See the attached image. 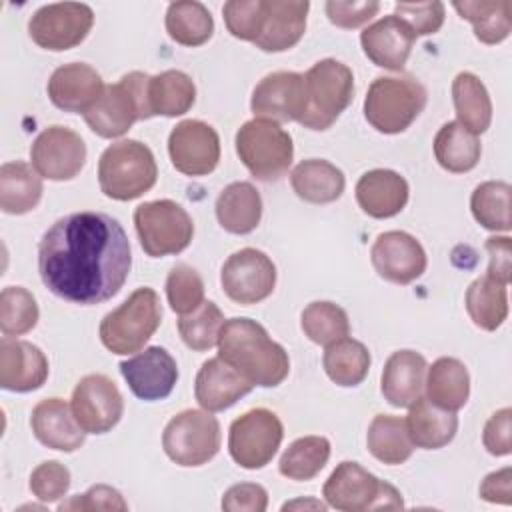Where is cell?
<instances>
[{"label":"cell","mask_w":512,"mask_h":512,"mask_svg":"<svg viewBox=\"0 0 512 512\" xmlns=\"http://www.w3.org/2000/svg\"><path fill=\"white\" fill-rule=\"evenodd\" d=\"M132 252L122 224L104 212H72L56 220L38 244V272L58 298L92 306L124 286Z\"/></svg>","instance_id":"cell-1"},{"label":"cell","mask_w":512,"mask_h":512,"mask_svg":"<svg viewBox=\"0 0 512 512\" xmlns=\"http://www.w3.org/2000/svg\"><path fill=\"white\" fill-rule=\"evenodd\" d=\"M218 356L254 386H278L290 370L288 352L250 318H230L218 336Z\"/></svg>","instance_id":"cell-2"},{"label":"cell","mask_w":512,"mask_h":512,"mask_svg":"<svg viewBox=\"0 0 512 512\" xmlns=\"http://www.w3.org/2000/svg\"><path fill=\"white\" fill-rule=\"evenodd\" d=\"M150 76L146 72H130L116 84L104 86L100 98L82 114L92 132L102 138H118L126 134L136 120L152 118L148 104Z\"/></svg>","instance_id":"cell-3"},{"label":"cell","mask_w":512,"mask_h":512,"mask_svg":"<svg viewBox=\"0 0 512 512\" xmlns=\"http://www.w3.org/2000/svg\"><path fill=\"white\" fill-rule=\"evenodd\" d=\"M158 168L152 150L138 140L110 144L98 162L100 190L120 202L134 200L156 184Z\"/></svg>","instance_id":"cell-4"},{"label":"cell","mask_w":512,"mask_h":512,"mask_svg":"<svg viewBox=\"0 0 512 512\" xmlns=\"http://www.w3.org/2000/svg\"><path fill=\"white\" fill-rule=\"evenodd\" d=\"M160 320L162 306L158 294L142 286L102 318L98 334L112 354H134L152 338Z\"/></svg>","instance_id":"cell-5"},{"label":"cell","mask_w":512,"mask_h":512,"mask_svg":"<svg viewBox=\"0 0 512 512\" xmlns=\"http://www.w3.org/2000/svg\"><path fill=\"white\" fill-rule=\"evenodd\" d=\"M306 108L298 120L310 130H328L354 98L352 70L334 58L316 62L304 74Z\"/></svg>","instance_id":"cell-6"},{"label":"cell","mask_w":512,"mask_h":512,"mask_svg":"<svg viewBox=\"0 0 512 512\" xmlns=\"http://www.w3.org/2000/svg\"><path fill=\"white\" fill-rule=\"evenodd\" d=\"M426 88L412 76H378L364 98V118L382 134L404 132L424 110Z\"/></svg>","instance_id":"cell-7"},{"label":"cell","mask_w":512,"mask_h":512,"mask_svg":"<svg viewBox=\"0 0 512 512\" xmlns=\"http://www.w3.org/2000/svg\"><path fill=\"white\" fill-rule=\"evenodd\" d=\"M234 144L242 164L262 182L282 178L294 158L292 136L278 122L264 118L244 122L236 132Z\"/></svg>","instance_id":"cell-8"},{"label":"cell","mask_w":512,"mask_h":512,"mask_svg":"<svg viewBox=\"0 0 512 512\" xmlns=\"http://www.w3.org/2000/svg\"><path fill=\"white\" fill-rule=\"evenodd\" d=\"M322 496L328 506L342 512L362 510H398L404 508L402 494L388 482H382L358 462H340L324 482Z\"/></svg>","instance_id":"cell-9"},{"label":"cell","mask_w":512,"mask_h":512,"mask_svg":"<svg viewBox=\"0 0 512 512\" xmlns=\"http://www.w3.org/2000/svg\"><path fill=\"white\" fill-rule=\"evenodd\" d=\"M134 226L142 250L152 258L182 252L194 234L192 218L174 200L140 204L134 210Z\"/></svg>","instance_id":"cell-10"},{"label":"cell","mask_w":512,"mask_h":512,"mask_svg":"<svg viewBox=\"0 0 512 512\" xmlns=\"http://www.w3.org/2000/svg\"><path fill=\"white\" fill-rule=\"evenodd\" d=\"M162 448L178 466H202L220 450V424L208 410H182L166 424Z\"/></svg>","instance_id":"cell-11"},{"label":"cell","mask_w":512,"mask_h":512,"mask_svg":"<svg viewBox=\"0 0 512 512\" xmlns=\"http://www.w3.org/2000/svg\"><path fill=\"white\" fill-rule=\"evenodd\" d=\"M284 428L280 418L266 408H254L230 424L228 450L232 460L246 468H264L280 448Z\"/></svg>","instance_id":"cell-12"},{"label":"cell","mask_w":512,"mask_h":512,"mask_svg":"<svg viewBox=\"0 0 512 512\" xmlns=\"http://www.w3.org/2000/svg\"><path fill=\"white\" fill-rule=\"evenodd\" d=\"M94 24V12L82 2H56L38 8L30 22V38L46 50L62 52L78 46Z\"/></svg>","instance_id":"cell-13"},{"label":"cell","mask_w":512,"mask_h":512,"mask_svg":"<svg viewBox=\"0 0 512 512\" xmlns=\"http://www.w3.org/2000/svg\"><path fill=\"white\" fill-rule=\"evenodd\" d=\"M220 284L230 300L244 306L256 304L272 294L276 286V266L262 250L242 248L226 258Z\"/></svg>","instance_id":"cell-14"},{"label":"cell","mask_w":512,"mask_h":512,"mask_svg":"<svg viewBox=\"0 0 512 512\" xmlns=\"http://www.w3.org/2000/svg\"><path fill=\"white\" fill-rule=\"evenodd\" d=\"M70 408L86 434H106L120 422L124 400L106 374H88L76 384Z\"/></svg>","instance_id":"cell-15"},{"label":"cell","mask_w":512,"mask_h":512,"mask_svg":"<svg viewBox=\"0 0 512 512\" xmlns=\"http://www.w3.org/2000/svg\"><path fill=\"white\" fill-rule=\"evenodd\" d=\"M30 160L42 178L56 182L72 180L84 168L86 144L78 132L56 124L36 136Z\"/></svg>","instance_id":"cell-16"},{"label":"cell","mask_w":512,"mask_h":512,"mask_svg":"<svg viewBox=\"0 0 512 512\" xmlns=\"http://www.w3.org/2000/svg\"><path fill=\"white\" fill-rule=\"evenodd\" d=\"M172 166L186 176H206L220 160L218 132L202 120H182L168 136Z\"/></svg>","instance_id":"cell-17"},{"label":"cell","mask_w":512,"mask_h":512,"mask_svg":"<svg viewBox=\"0 0 512 512\" xmlns=\"http://www.w3.org/2000/svg\"><path fill=\"white\" fill-rule=\"evenodd\" d=\"M370 260L378 276L394 284H410L426 270V252L408 232L388 230L378 234L370 248Z\"/></svg>","instance_id":"cell-18"},{"label":"cell","mask_w":512,"mask_h":512,"mask_svg":"<svg viewBox=\"0 0 512 512\" xmlns=\"http://www.w3.org/2000/svg\"><path fill=\"white\" fill-rule=\"evenodd\" d=\"M120 374L136 398L154 402L172 392L178 380V366L166 348L148 346L136 356L120 362Z\"/></svg>","instance_id":"cell-19"},{"label":"cell","mask_w":512,"mask_h":512,"mask_svg":"<svg viewBox=\"0 0 512 512\" xmlns=\"http://www.w3.org/2000/svg\"><path fill=\"white\" fill-rule=\"evenodd\" d=\"M250 108L256 118L272 122H298L306 108L304 74L280 70L264 76L252 92Z\"/></svg>","instance_id":"cell-20"},{"label":"cell","mask_w":512,"mask_h":512,"mask_svg":"<svg viewBox=\"0 0 512 512\" xmlns=\"http://www.w3.org/2000/svg\"><path fill=\"white\" fill-rule=\"evenodd\" d=\"M416 34L396 14L384 16L360 34V44L370 62L380 68L400 72L410 56Z\"/></svg>","instance_id":"cell-21"},{"label":"cell","mask_w":512,"mask_h":512,"mask_svg":"<svg viewBox=\"0 0 512 512\" xmlns=\"http://www.w3.org/2000/svg\"><path fill=\"white\" fill-rule=\"evenodd\" d=\"M48 378V358L26 342L4 336L0 342V386L10 392H30Z\"/></svg>","instance_id":"cell-22"},{"label":"cell","mask_w":512,"mask_h":512,"mask_svg":"<svg viewBox=\"0 0 512 512\" xmlns=\"http://www.w3.org/2000/svg\"><path fill=\"white\" fill-rule=\"evenodd\" d=\"M46 90L56 108L84 114L100 98L104 84L92 66L70 62L52 72Z\"/></svg>","instance_id":"cell-23"},{"label":"cell","mask_w":512,"mask_h":512,"mask_svg":"<svg viewBox=\"0 0 512 512\" xmlns=\"http://www.w3.org/2000/svg\"><path fill=\"white\" fill-rule=\"evenodd\" d=\"M254 384L220 356L202 364L194 382V396L208 412H220L246 396Z\"/></svg>","instance_id":"cell-24"},{"label":"cell","mask_w":512,"mask_h":512,"mask_svg":"<svg viewBox=\"0 0 512 512\" xmlns=\"http://www.w3.org/2000/svg\"><path fill=\"white\" fill-rule=\"evenodd\" d=\"M306 0H264V26L256 38V48L264 52H284L300 42L306 30Z\"/></svg>","instance_id":"cell-25"},{"label":"cell","mask_w":512,"mask_h":512,"mask_svg":"<svg viewBox=\"0 0 512 512\" xmlns=\"http://www.w3.org/2000/svg\"><path fill=\"white\" fill-rule=\"evenodd\" d=\"M356 202L364 214L372 218H392L402 212L408 202V182L394 170L376 168L360 176L356 182Z\"/></svg>","instance_id":"cell-26"},{"label":"cell","mask_w":512,"mask_h":512,"mask_svg":"<svg viewBox=\"0 0 512 512\" xmlns=\"http://www.w3.org/2000/svg\"><path fill=\"white\" fill-rule=\"evenodd\" d=\"M30 426L38 442L52 450L74 452L84 444L86 432L80 428L72 408L62 398L40 400L32 408Z\"/></svg>","instance_id":"cell-27"},{"label":"cell","mask_w":512,"mask_h":512,"mask_svg":"<svg viewBox=\"0 0 512 512\" xmlns=\"http://www.w3.org/2000/svg\"><path fill=\"white\" fill-rule=\"evenodd\" d=\"M426 360L414 350L394 352L382 370L380 390L388 404L396 408H408L416 402L424 390Z\"/></svg>","instance_id":"cell-28"},{"label":"cell","mask_w":512,"mask_h":512,"mask_svg":"<svg viewBox=\"0 0 512 512\" xmlns=\"http://www.w3.org/2000/svg\"><path fill=\"white\" fill-rule=\"evenodd\" d=\"M408 408L406 430L414 446L436 450L452 442L458 430V418L454 412L434 406L428 398H418Z\"/></svg>","instance_id":"cell-29"},{"label":"cell","mask_w":512,"mask_h":512,"mask_svg":"<svg viewBox=\"0 0 512 512\" xmlns=\"http://www.w3.org/2000/svg\"><path fill=\"white\" fill-rule=\"evenodd\" d=\"M292 190L310 204H330L344 192L346 180L340 168L328 160L308 158L296 164L290 174Z\"/></svg>","instance_id":"cell-30"},{"label":"cell","mask_w":512,"mask_h":512,"mask_svg":"<svg viewBox=\"0 0 512 512\" xmlns=\"http://www.w3.org/2000/svg\"><path fill=\"white\" fill-rule=\"evenodd\" d=\"M216 218L230 234L252 232L262 218V198L250 182H232L216 198Z\"/></svg>","instance_id":"cell-31"},{"label":"cell","mask_w":512,"mask_h":512,"mask_svg":"<svg viewBox=\"0 0 512 512\" xmlns=\"http://www.w3.org/2000/svg\"><path fill=\"white\" fill-rule=\"evenodd\" d=\"M426 370V398L442 410H460L470 396V376L466 366L456 358L442 356Z\"/></svg>","instance_id":"cell-32"},{"label":"cell","mask_w":512,"mask_h":512,"mask_svg":"<svg viewBox=\"0 0 512 512\" xmlns=\"http://www.w3.org/2000/svg\"><path fill=\"white\" fill-rule=\"evenodd\" d=\"M42 176L34 166L16 160L0 168V208L6 214H26L42 198Z\"/></svg>","instance_id":"cell-33"},{"label":"cell","mask_w":512,"mask_h":512,"mask_svg":"<svg viewBox=\"0 0 512 512\" xmlns=\"http://www.w3.org/2000/svg\"><path fill=\"white\" fill-rule=\"evenodd\" d=\"M452 102L458 122L472 134H482L492 122V102L482 80L472 72H460L452 80Z\"/></svg>","instance_id":"cell-34"},{"label":"cell","mask_w":512,"mask_h":512,"mask_svg":"<svg viewBox=\"0 0 512 512\" xmlns=\"http://www.w3.org/2000/svg\"><path fill=\"white\" fill-rule=\"evenodd\" d=\"M480 152L478 136L456 120L442 124L434 136V156L448 172L462 174L472 170L480 160Z\"/></svg>","instance_id":"cell-35"},{"label":"cell","mask_w":512,"mask_h":512,"mask_svg":"<svg viewBox=\"0 0 512 512\" xmlns=\"http://www.w3.org/2000/svg\"><path fill=\"white\" fill-rule=\"evenodd\" d=\"M452 6L460 18L472 24L474 36L484 44H498L506 40L512 30L510 0H464Z\"/></svg>","instance_id":"cell-36"},{"label":"cell","mask_w":512,"mask_h":512,"mask_svg":"<svg viewBox=\"0 0 512 512\" xmlns=\"http://www.w3.org/2000/svg\"><path fill=\"white\" fill-rule=\"evenodd\" d=\"M196 100V86L192 78L180 70H164L150 76L148 104L152 116H182Z\"/></svg>","instance_id":"cell-37"},{"label":"cell","mask_w":512,"mask_h":512,"mask_svg":"<svg viewBox=\"0 0 512 512\" xmlns=\"http://www.w3.org/2000/svg\"><path fill=\"white\" fill-rule=\"evenodd\" d=\"M464 302L472 322L488 332L500 328L508 316L506 284L490 278L488 274L476 278L468 286Z\"/></svg>","instance_id":"cell-38"},{"label":"cell","mask_w":512,"mask_h":512,"mask_svg":"<svg viewBox=\"0 0 512 512\" xmlns=\"http://www.w3.org/2000/svg\"><path fill=\"white\" fill-rule=\"evenodd\" d=\"M366 444L370 454L390 466L404 464L414 450L406 430V420L392 414H378L368 426Z\"/></svg>","instance_id":"cell-39"},{"label":"cell","mask_w":512,"mask_h":512,"mask_svg":"<svg viewBox=\"0 0 512 512\" xmlns=\"http://www.w3.org/2000/svg\"><path fill=\"white\" fill-rule=\"evenodd\" d=\"M322 366L338 386H358L370 370V352L362 342L346 336L326 346Z\"/></svg>","instance_id":"cell-40"},{"label":"cell","mask_w":512,"mask_h":512,"mask_svg":"<svg viewBox=\"0 0 512 512\" xmlns=\"http://www.w3.org/2000/svg\"><path fill=\"white\" fill-rule=\"evenodd\" d=\"M166 32L182 46H202L214 32V20L202 2L180 0L166 10Z\"/></svg>","instance_id":"cell-41"},{"label":"cell","mask_w":512,"mask_h":512,"mask_svg":"<svg viewBox=\"0 0 512 512\" xmlns=\"http://www.w3.org/2000/svg\"><path fill=\"white\" fill-rule=\"evenodd\" d=\"M330 458V442L324 436H304L294 440L280 456L278 470L282 476L298 482L312 480L320 474Z\"/></svg>","instance_id":"cell-42"},{"label":"cell","mask_w":512,"mask_h":512,"mask_svg":"<svg viewBox=\"0 0 512 512\" xmlns=\"http://www.w3.org/2000/svg\"><path fill=\"white\" fill-rule=\"evenodd\" d=\"M510 184L502 180H488L474 188L470 196V210L478 224L494 232H508L510 220Z\"/></svg>","instance_id":"cell-43"},{"label":"cell","mask_w":512,"mask_h":512,"mask_svg":"<svg viewBox=\"0 0 512 512\" xmlns=\"http://www.w3.org/2000/svg\"><path fill=\"white\" fill-rule=\"evenodd\" d=\"M302 332L320 346H328L340 338H346L350 332L348 314L334 302L320 300L310 302L300 316Z\"/></svg>","instance_id":"cell-44"},{"label":"cell","mask_w":512,"mask_h":512,"mask_svg":"<svg viewBox=\"0 0 512 512\" xmlns=\"http://www.w3.org/2000/svg\"><path fill=\"white\" fill-rule=\"evenodd\" d=\"M222 326L224 314L210 300H204L194 312L178 318V332L184 344L196 352H204L216 346Z\"/></svg>","instance_id":"cell-45"},{"label":"cell","mask_w":512,"mask_h":512,"mask_svg":"<svg viewBox=\"0 0 512 512\" xmlns=\"http://www.w3.org/2000/svg\"><path fill=\"white\" fill-rule=\"evenodd\" d=\"M40 310L32 292L22 286H6L0 294V330L4 336H22L38 322Z\"/></svg>","instance_id":"cell-46"},{"label":"cell","mask_w":512,"mask_h":512,"mask_svg":"<svg viewBox=\"0 0 512 512\" xmlns=\"http://www.w3.org/2000/svg\"><path fill=\"white\" fill-rule=\"evenodd\" d=\"M166 298L170 308L184 316L204 302V282L188 264H176L166 278Z\"/></svg>","instance_id":"cell-47"},{"label":"cell","mask_w":512,"mask_h":512,"mask_svg":"<svg viewBox=\"0 0 512 512\" xmlns=\"http://www.w3.org/2000/svg\"><path fill=\"white\" fill-rule=\"evenodd\" d=\"M222 14L234 38L256 42L264 26V0H230L224 4Z\"/></svg>","instance_id":"cell-48"},{"label":"cell","mask_w":512,"mask_h":512,"mask_svg":"<svg viewBox=\"0 0 512 512\" xmlns=\"http://www.w3.org/2000/svg\"><path fill=\"white\" fill-rule=\"evenodd\" d=\"M70 488V470L56 462L48 460L38 464L30 474V490L42 502L60 500Z\"/></svg>","instance_id":"cell-49"},{"label":"cell","mask_w":512,"mask_h":512,"mask_svg":"<svg viewBox=\"0 0 512 512\" xmlns=\"http://www.w3.org/2000/svg\"><path fill=\"white\" fill-rule=\"evenodd\" d=\"M394 12L404 20L416 36H428L442 28L444 24V4L432 2H396Z\"/></svg>","instance_id":"cell-50"},{"label":"cell","mask_w":512,"mask_h":512,"mask_svg":"<svg viewBox=\"0 0 512 512\" xmlns=\"http://www.w3.org/2000/svg\"><path fill=\"white\" fill-rule=\"evenodd\" d=\"M58 510H128V504L124 502L122 494L108 486V484H96L88 488V492L74 496L72 500L58 506Z\"/></svg>","instance_id":"cell-51"},{"label":"cell","mask_w":512,"mask_h":512,"mask_svg":"<svg viewBox=\"0 0 512 512\" xmlns=\"http://www.w3.org/2000/svg\"><path fill=\"white\" fill-rule=\"evenodd\" d=\"M324 8L332 24L340 28H358L376 16V12L380 10V4L374 0H364V2L330 0L326 2Z\"/></svg>","instance_id":"cell-52"},{"label":"cell","mask_w":512,"mask_h":512,"mask_svg":"<svg viewBox=\"0 0 512 512\" xmlns=\"http://www.w3.org/2000/svg\"><path fill=\"white\" fill-rule=\"evenodd\" d=\"M268 506V492L260 484L242 482L230 486L222 496V508L228 512H264Z\"/></svg>","instance_id":"cell-53"},{"label":"cell","mask_w":512,"mask_h":512,"mask_svg":"<svg viewBox=\"0 0 512 512\" xmlns=\"http://www.w3.org/2000/svg\"><path fill=\"white\" fill-rule=\"evenodd\" d=\"M510 420H512V410L506 406L498 412H494L482 432V442L484 448L494 454V456H506L512 450V440H510Z\"/></svg>","instance_id":"cell-54"},{"label":"cell","mask_w":512,"mask_h":512,"mask_svg":"<svg viewBox=\"0 0 512 512\" xmlns=\"http://www.w3.org/2000/svg\"><path fill=\"white\" fill-rule=\"evenodd\" d=\"M484 246L490 256L486 274L508 286L512 278V240L508 236H490Z\"/></svg>","instance_id":"cell-55"},{"label":"cell","mask_w":512,"mask_h":512,"mask_svg":"<svg viewBox=\"0 0 512 512\" xmlns=\"http://www.w3.org/2000/svg\"><path fill=\"white\" fill-rule=\"evenodd\" d=\"M510 480H512V470L506 466L502 470L490 472L482 484H480V498H484L486 502H494V504H510Z\"/></svg>","instance_id":"cell-56"},{"label":"cell","mask_w":512,"mask_h":512,"mask_svg":"<svg viewBox=\"0 0 512 512\" xmlns=\"http://www.w3.org/2000/svg\"><path fill=\"white\" fill-rule=\"evenodd\" d=\"M292 508H314V510H326V504L318 502V500H294V502H286L282 506V510H292Z\"/></svg>","instance_id":"cell-57"}]
</instances>
